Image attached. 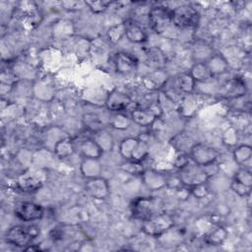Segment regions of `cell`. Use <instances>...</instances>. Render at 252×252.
Wrapping results in <instances>:
<instances>
[{"mask_svg":"<svg viewBox=\"0 0 252 252\" xmlns=\"http://www.w3.org/2000/svg\"><path fill=\"white\" fill-rule=\"evenodd\" d=\"M114 66L118 73L128 74L136 70L138 66V60L132 54L127 52H118L114 57Z\"/></svg>","mask_w":252,"mask_h":252,"instance_id":"obj_13","label":"cell"},{"mask_svg":"<svg viewBox=\"0 0 252 252\" xmlns=\"http://www.w3.org/2000/svg\"><path fill=\"white\" fill-rule=\"evenodd\" d=\"M226 236V230L222 226L217 225L205 233L203 237L204 241L210 245H220L225 240Z\"/></svg>","mask_w":252,"mask_h":252,"instance_id":"obj_20","label":"cell"},{"mask_svg":"<svg viewBox=\"0 0 252 252\" xmlns=\"http://www.w3.org/2000/svg\"><path fill=\"white\" fill-rule=\"evenodd\" d=\"M210 69L211 73L215 77L216 75L226 72L228 64L226 60L221 56V54H214L205 62Z\"/></svg>","mask_w":252,"mask_h":252,"instance_id":"obj_19","label":"cell"},{"mask_svg":"<svg viewBox=\"0 0 252 252\" xmlns=\"http://www.w3.org/2000/svg\"><path fill=\"white\" fill-rule=\"evenodd\" d=\"M41 180L30 171H26L18 177V186L24 192H35L41 187Z\"/></svg>","mask_w":252,"mask_h":252,"instance_id":"obj_14","label":"cell"},{"mask_svg":"<svg viewBox=\"0 0 252 252\" xmlns=\"http://www.w3.org/2000/svg\"><path fill=\"white\" fill-rule=\"evenodd\" d=\"M125 36L129 41L135 43H142L147 40L148 34L144 28L134 20H127L123 23Z\"/></svg>","mask_w":252,"mask_h":252,"instance_id":"obj_12","label":"cell"},{"mask_svg":"<svg viewBox=\"0 0 252 252\" xmlns=\"http://www.w3.org/2000/svg\"><path fill=\"white\" fill-rule=\"evenodd\" d=\"M252 155V149L249 145H241L233 151V158L237 164L242 165L248 161Z\"/></svg>","mask_w":252,"mask_h":252,"instance_id":"obj_27","label":"cell"},{"mask_svg":"<svg viewBox=\"0 0 252 252\" xmlns=\"http://www.w3.org/2000/svg\"><path fill=\"white\" fill-rule=\"evenodd\" d=\"M246 93V85L245 82L239 78L234 77L223 84L220 90V94L230 99H235L241 97Z\"/></svg>","mask_w":252,"mask_h":252,"instance_id":"obj_10","label":"cell"},{"mask_svg":"<svg viewBox=\"0 0 252 252\" xmlns=\"http://www.w3.org/2000/svg\"><path fill=\"white\" fill-rule=\"evenodd\" d=\"M230 188L240 197H248L250 196V193H251V187L246 186L234 179H232L231 181Z\"/></svg>","mask_w":252,"mask_h":252,"instance_id":"obj_30","label":"cell"},{"mask_svg":"<svg viewBox=\"0 0 252 252\" xmlns=\"http://www.w3.org/2000/svg\"><path fill=\"white\" fill-rule=\"evenodd\" d=\"M190 159L201 166H207L216 162L219 153L213 147L204 143H195L188 153Z\"/></svg>","mask_w":252,"mask_h":252,"instance_id":"obj_6","label":"cell"},{"mask_svg":"<svg viewBox=\"0 0 252 252\" xmlns=\"http://www.w3.org/2000/svg\"><path fill=\"white\" fill-rule=\"evenodd\" d=\"M139 139L126 138L121 141L119 145V153L125 159H133L136 149L139 144Z\"/></svg>","mask_w":252,"mask_h":252,"instance_id":"obj_21","label":"cell"},{"mask_svg":"<svg viewBox=\"0 0 252 252\" xmlns=\"http://www.w3.org/2000/svg\"><path fill=\"white\" fill-rule=\"evenodd\" d=\"M74 151H75L74 143L69 138L60 139L54 145V153L59 158H67L71 156L74 153Z\"/></svg>","mask_w":252,"mask_h":252,"instance_id":"obj_24","label":"cell"},{"mask_svg":"<svg viewBox=\"0 0 252 252\" xmlns=\"http://www.w3.org/2000/svg\"><path fill=\"white\" fill-rule=\"evenodd\" d=\"M93 139L96 142V144L103 151V153L105 151H111L113 147V139L108 132L104 130L94 131L93 133Z\"/></svg>","mask_w":252,"mask_h":252,"instance_id":"obj_23","label":"cell"},{"mask_svg":"<svg viewBox=\"0 0 252 252\" xmlns=\"http://www.w3.org/2000/svg\"><path fill=\"white\" fill-rule=\"evenodd\" d=\"M43 208L39 204L31 201L18 202L14 207V215L24 222L40 220L43 217Z\"/></svg>","mask_w":252,"mask_h":252,"instance_id":"obj_8","label":"cell"},{"mask_svg":"<svg viewBox=\"0 0 252 252\" xmlns=\"http://www.w3.org/2000/svg\"><path fill=\"white\" fill-rule=\"evenodd\" d=\"M234 180L251 187L252 186V176H251V171L245 167H241L238 169V171L234 174L233 177Z\"/></svg>","mask_w":252,"mask_h":252,"instance_id":"obj_29","label":"cell"},{"mask_svg":"<svg viewBox=\"0 0 252 252\" xmlns=\"http://www.w3.org/2000/svg\"><path fill=\"white\" fill-rule=\"evenodd\" d=\"M85 3L94 13H101L105 11L111 4L109 1H86Z\"/></svg>","mask_w":252,"mask_h":252,"instance_id":"obj_31","label":"cell"},{"mask_svg":"<svg viewBox=\"0 0 252 252\" xmlns=\"http://www.w3.org/2000/svg\"><path fill=\"white\" fill-rule=\"evenodd\" d=\"M148 62L151 63V65L158 67L159 65H162L165 62V56L158 48H149L146 52Z\"/></svg>","mask_w":252,"mask_h":252,"instance_id":"obj_28","label":"cell"},{"mask_svg":"<svg viewBox=\"0 0 252 252\" xmlns=\"http://www.w3.org/2000/svg\"><path fill=\"white\" fill-rule=\"evenodd\" d=\"M37 233L38 231L35 226L14 225L6 232V241L9 244L26 249L28 246L32 245Z\"/></svg>","mask_w":252,"mask_h":252,"instance_id":"obj_4","label":"cell"},{"mask_svg":"<svg viewBox=\"0 0 252 252\" xmlns=\"http://www.w3.org/2000/svg\"><path fill=\"white\" fill-rule=\"evenodd\" d=\"M156 115L151 109L135 108L131 111V119L138 125L149 126L156 120Z\"/></svg>","mask_w":252,"mask_h":252,"instance_id":"obj_18","label":"cell"},{"mask_svg":"<svg viewBox=\"0 0 252 252\" xmlns=\"http://www.w3.org/2000/svg\"><path fill=\"white\" fill-rule=\"evenodd\" d=\"M86 192L94 199H104L109 194V186L107 181L100 177L89 178L85 184Z\"/></svg>","mask_w":252,"mask_h":252,"instance_id":"obj_11","label":"cell"},{"mask_svg":"<svg viewBox=\"0 0 252 252\" xmlns=\"http://www.w3.org/2000/svg\"><path fill=\"white\" fill-rule=\"evenodd\" d=\"M121 169L129 174L132 175H143L145 172V167L142 161L133 160V159H126L123 163H121Z\"/></svg>","mask_w":252,"mask_h":252,"instance_id":"obj_26","label":"cell"},{"mask_svg":"<svg viewBox=\"0 0 252 252\" xmlns=\"http://www.w3.org/2000/svg\"><path fill=\"white\" fill-rule=\"evenodd\" d=\"M210 176L207 173L204 166L198 165L197 163L190 160L187 164L179 169L178 179L187 188L207 183Z\"/></svg>","mask_w":252,"mask_h":252,"instance_id":"obj_1","label":"cell"},{"mask_svg":"<svg viewBox=\"0 0 252 252\" xmlns=\"http://www.w3.org/2000/svg\"><path fill=\"white\" fill-rule=\"evenodd\" d=\"M105 105L108 110L113 112H123L130 109L133 101L128 94L118 90H113L109 93L105 99Z\"/></svg>","mask_w":252,"mask_h":252,"instance_id":"obj_9","label":"cell"},{"mask_svg":"<svg viewBox=\"0 0 252 252\" xmlns=\"http://www.w3.org/2000/svg\"><path fill=\"white\" fill-rule=\"evenodd\" d=\"M148 18L150 27L154 32L158 33L164 32L171 24L173 25L171 18V10L163 6L152 8L149 12Z\"/></svg>","mask_w":252,"mask_h":252,"instance_id":"obj_7","label":"cell"},{"mask_svg":"<svg viewBox=\"0 0 252 252\" xmlns=\"http://www.w3.org/2000/svg\"><path fill=\"white\" fill-rule=\"evenodd\" d=\"M142 176L144 178V182L147 185V187L153 190L159 189L166 184L165 176L155 170H150V171L145 170Z\"/></svg>","mask_w":252,"mask_h":252,"instance_id":"obj_17","label":"cell"},{"mask_svg":"<svg viewBox=\"0 0 252 252\" xmlns=\"http://www.w3.org/2000/svg\"><path fill=\"white\" fill-rule=\"evenodd\" d=\"M80 152L85 158H95V159H98L103 154V151L99 148V146L93 139V137L81 141Z\"/></svg>","mask_w":252,"mask_h":252,"instance_id":"obj_16","label":"cell"},{"mask_svg":"<svg viewBox=\"0 0 252 252\" xmlns=\"http://www.w3.org/2000/svg\"><path fill=\"white\" fill-rule=\"evenodd\" d=\"M190 160H191V159H190V157H189L188 154L179 152L178 155L176 156L175 159H174V165L180 169V168L183 167L185 164H187Z\"/></svg>","mask_w":252,"mask_h":252,"instance_id":"obj_33","label":"cell"},{"mask_svg":"<svg viewBox=\"0 0 252 252\" xmlns=\"http://www.w3.org/2000/svg\"><path fill=\"white\" fill-rule=\"evenodd\" d=\"M174 225L173 218L165 213H159L152 219L143 222L142 230L145 234L159 237L170 230Z\"/></svg>","mask_w":252,"mask_h":252,"instance_id":"obj_3","label":"cell"},{"mask_svg":"<svg viewBox=\"0 0 252 252\" xmlns=\"http://www.w3.org/2000/svg\"><path fill=\"white\" fill-rule=\"evenodd\" d=\"M188 189L190 190V193L192 195H194L196 198H204L205 196H207V194L209 192V187H208L207 183L199 184V185L193 186Z\"/></svg>","mask_w":252,"mask_h":252,"instance_id":"obj_32","label":"cell"},{"mask_svg":"<svg viewBox=\"0 0 252 252\" xmlns=\"http://www.w3.org/2000/svg\"><path fill=\"white\" fill-rule=\"evenodd\" d=\"M195 86L196 82L189 73H183L176 77V85L174 87L179 89L184 94L192 93L195 89Z\"/></svg>","mask_w":252,"mask_h":252,"instance_id":"obj_25","label":"cell"},{"mask_svg":"<svg viewBox=\"0 0 252 252\" xmlns=\"http://www.w3.org/2000/svg\"><path fill=\"white\" fill-rule=\"evenodd\" d=\"M172 23L180 29L195 27L199 22L198 11L190 5H181L171 10Z\"/></svg>","mask_w":252,"mask_h":252,"instance_id":"obj_5","label":"cell"},{"mask_svg":"<svg viewBox=\"0 0 252 252\" xmlns=\"http://www.w3.org/2000/svg\"><path fill=\"white\" fill-rule=\"evenodd\" d=\"M158 208L157 199L153 197H138L131 203L130 211L134 219L144 222L159 214Z\"/></svg>","mask_w":252,"mask_h":252,"instance_id":"obj_2","label":"cell"},{"mask_svg":"<svg viewBox=\"0 0 252 252\" xmlns=\"http://www.w3.org/2000/svg\"><path fill=\"white\" fill-rule=\"evenodd\" d=\"M189 74L196 83H209L214 79L213 74L205 62H196L189 71Z\"/></svg>","mask_w":252,"mask_h":252,"instance_id":"obj_15","label":"cell"},{"mask_svg":"<svg viewBox=\"0 0 252 252\" xmlns=\"http://www.w3.org/2000/svg\"><path fill=\"white\" fill-rule=\"evenodd\" d=\"M81 171L83 175L88 179L99 176L100 166L98 163V159L85 158L81 164Z\"/></svg>","mask_w":252,"mask_h":252,"instance_id":"obj_22","label":"cell"}]
</instances>
